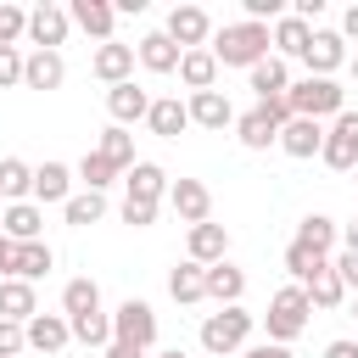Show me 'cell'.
<instances>
[{
    "label": "cell",
    "mask_w": 358,
    "mask_h": 358,
    "mask_svg": "<svg viewBox=\"0 0 358 358\" xmlns=\"http://www.w3.org/2000/svg\"><path fill=\"white\" fill-rule=\"evenodd\" d=\"M0 235H6V207H0Z\"/></svg>",
    "instance_id": "9f6ffc18"
},
{
    "label": "cell",
    "mask_w": 358,
    "mask_h": 358,
    "mask_svg": "<svg viewBox=\"0 0 358 358\" xmlns=\"http://www.w3.org/2000/svg\"><path fill=\"white\" fill-rule=\"evenodd\" d=\"M341 39H358V6L341 11Z\"/></svg>",
    "instance_id": "f907efd6"
},
{
    "label": "cell",
    "mask_w": 358,
    "mask_h": 358,
    "mask_svg": "<svg viewBox=\"0 0 358 358\" xmlns=\"http://www.w3.org/2000/svg\"><path fill=\"white\" fill-rule=\"evenodd\" d=\"M134 45H117V39H106V45H95V56H90V67H95V78L112 90V84H129L134 78Z\"/></svg>",
    "instance_id": "30bf717a"
},
{
    "label": "cell",
    "mask_w": 358,
    "mask_h": 358,
    "mask_svg": "<svg viewBox=\"0 0 358 358\" xmlns=\"http://www.w3.org/2000/svg\"><path fill=\"white\" fill-rule=\"evenodd\" d=\"M67 28H73V17H67V6H56V0H45V6L28 11V39H34V50L67 45Z\"/></svg>",
    "instance_id": "9c48e42d"
},
{
    "label": "cell",
    "mask_w": 358,
    "mask_h": 358,
    "mask_svg": "<svg viewBox=\"0 0 358 358\" xmlns=\"http://www.w3.org/2000/svg\"><path fill=\"white\" fill-rule=\"evenodd\" d=\"M308 302H313V308H341V302H347V285H341L336 263H330V268H324V274L308 285Z\"/></svg>",
    "instance_id": "f35d334b"
},
{
    "label": "cell",
    "mask_w": 358,
    "mask_h": 358,
    "mask_svg": "<svg viewBox=\"0 0 358 358\" xmlns=\"http://www.w3.org/2000/svg\"><path fill=\"white\" fill-rule=\"evenodd\" d=\"M241 358H291V347H280V341H257V347H246Z\"/></svg>",
    "instance_id": "7dc6e473"
},
{
    "label": "cell",
    "mask_w": 358,
    "mask_h": 358,
    "mask_svg": "<svg viewBox=\"0 0 358 358\" xmlns=\"http://www.w3.org/2000/svg\"><path fill=\"white\" fill-rule=\"evenodd\" d=\"M106 358H145V352H140V347H117V341H112V347H106Z\"/></svg>",
    "instance_id": "816d5d0a"
},
{
    "label": "cell",
    "mask_w": 358,
    "mask_h": 358,
    "mask_svg": "<svg viewBox=\"0 0 358 358\" xmlns=\"http://www.w3.org/2000/svg\"><path fill=\"white\" fill-rule=\"evenodd\" d=\"M324 358H358V341H330Z\"/></svg>",
    "instance_id": "681fc988"
},
{
    "label": "cell",
    "mask_w": 358,
    "mask_h": 358,
    "mask_svg": "<svg viewBox=\"0 0 358 358\" xmlns=\"http://www.w3.org/2000/svg\"><path fill=\"white\" fill-rule=\"evenodd\" d=\"M62 313H67V319L101 313V285H95V280H67V285H62Z\"/></svg>",
    "instance_id": "e575fe53"
},
{
    "label": "cell",
    "mask_w": 358,
    "mask_h": 358,
    "mask_svg": "<svg viewBox=\"0 0 358 358\" xmlns=\"http://www.w3.org/2000/svg\"><path fill=\"white\" fill-rule=\"evenodd\" d=\"M73 324V341L84 347H112V313H84V319H67Z\"/></svg>",
    "instance_id": "74e56055"
},
{
    "label": "cell",
    "mask_w": 358,
    "mask_h": 358,
    "mask_svg": "<svg viewBox=\"0 0 358 358\" xmlns=\"http://www.w3.org/2000/svg\"><path fill=\"white\" fill-rule=\"evenodd\" d=\"M252 90H257V101H274V95H285V90H291V67H285V62L268 50V56L252 67Z\"/></svg>",
    "instance_id": "4dcf8cb0"
},
{
    "label": "cell",
    "mask_w": 358,
    "mask_h": 358,
    "mask_svg": "<svg viewBox=\"0 0 358 358\" xmlns=\"http://www.w3.org/2000/svg\"><path fill=\"white\" fill-rule=\"evenodd\" d=\"M168 207L179 213V224H207V213H213V196H207V185L201 179H173L168 185Z\"/></svg>",
    "instance_id": "8fae6325"
},
{
    "label": "cell",
    "mask_w": 358,
    "mask_h": 358,
    "mask_svg": "<svg viewBox=\"0 0 358 358\" xmlns=\"http://www.w3.org/2000/svg\"><path fill=\"white\" fill-rule=\"evenodd\" d=\"M157 358H185V352H179V347H168V352H157Z\"/></svg>",
    "instance_id": "11a10c76"
},
{
    "label": "cell",
    "mask_w": 358,
    "mask_h": 358,
    "mask_svg": "<svg viewBox=\"0 0 358 358\" xmlns=\"http://www.w3.org/2000/svg\"><path fill=\"white\" fill-rule=\"evenodd\" d=\"M62 218H67L73 229L101 224V218H106V190H73V196H67V207H62Z\"/></svg>",
    "instance_id": "d6a6232c"
},
{
    "label": "cell",
    "mask_w": 358,
    "mask_h": 358,
    "mask_svg": "<svg viewBox=\"0 0 358 358\" xmlns=\"http://www.w3.org/2000/svg\"><path fill=\"white\" fill-rule=\"evenodd\" d=\"M280 151L296 157V162L319 157V151H324V123H313V117H291V123L280 129Z\"/></svg>",
    "instance_id": "9a60e30c"
},
{
    "label": "cell",
    "mask_w": 358,
    "mask_h": 358,
    "mask_svg": "<svg viewBox=\"0 0 358 358\" xmlns=\"http://www.w3.org/2000/svg\"><path fill=\"white\" fill-rule=\"evenodd\" d=\"M162 34H168L179 50H207V39H213V17H207L201 6H173Z\"/></svg>",
    "instance_id": "52a82bcc"
},
{
    "label": "cell",
    "mask_w": 358,
    "mask_h": 358,
    "mask_svg": "<svg viewBox=\"0 0 358 358\" xmlns=\"http://www.w3.org/2000/svg\"><path fill=\"white\" fill-rule=\"evenodd\" d=\"M207 296L218 302V308H241V296H246V274L224 257V263H213L207 268Z\"/></svg>",
    "instance_id": "484cf974"
},
{
    "label": "cell",
    "mask_w": 358,
    "mask_h": 358,
    "mask_svg": "<svg viewBox=\"0 0 358 358\" xmlns=\"http://www.w3.org/2000/svg\"><path fill=\"white\" fill-rule=\"evenodd\" d=\"M246 341H252V313H246V308H218V313L201 319V347H207L213 358L246 352Z\"/></svg>",
    "instance_id": "277c9868"
},
{
    "label": "cell",
    "mask_w": 358,
    "mask_h": 358,
    "mask_svg": "<svg viewBox=\"0 0 358 358\" xmlns=\"http://www.w3.org/2000/svg\"><path fill=\"white\" fill-rule=\"evenodd\" d=\"M336 241H341V229H336V218H324V213H308V218L296 224V246H308V252H319V257H330Z\"/></svg>",
    "instance_id": "83f0119b"
},
{
    "label": "cell",
    "mask_w": 358,
    "mask_h": 358,
    "mask_svg": "<svg viewBox=\"0 0 358 358\" xmlns=\"http://www.w3.org/2000/svg\"><path fill=\"white\" fill-rule=\"evenodd\" d=\"M308 39H313V22H302L296 11H285L274 28H268V45H274V56L285 62V56H302L308 50Z\"/></svg>",
    "instance_id": "44dd1931"
},
{
    "label": "cell",
    "mask_w": 358,
    "mask_h": 358,
    "mask_svg": "<svg viewBox=\"0 0 358 358\" xmlns=\"http://www.w3.org/2000/svg\"><path fill=\"white\" fill-rule=\"evenodd\" d=\"M134 56H140V67H145V73H179V56H185V50L157 28V34H145V39L134 45Z\"/></svg>",
    "instance_id": "7402d4cb"
},
{
    "label": "cell",
    "mask_w": 358,
    "mask_h": 358,
    "mask_svg": "<svg viewBox=\"0 0 358 358\" xmlns=\"http://www.w3.org/2000/svg\"><path fill=\"white\" fill-rule=\"evenodd\" d=\"M341 241H347V252H358V224H347V229H341Z\"/></svg>",
    "instance_id": "f5cc1de1"
},
{
    "label": "cell",
    "mask_w": 358,
    "mask_h": 358,
    "mask_svg": "<svg viewBox=\"0 0 358 358\" xmlns=\"http://www.w3.org/2000/svg\"><path fill=\"white\" fill-rule=\"evenodd\" d=\"M112 341H117V347H140V352H151V347H157V313H151V302L129 296V302L112 313Z\"/></svg>",
    "instance_id": "5b68a950"
},
{
    "label": "cell",
    "mask_w": 358,
    "mask_h": 358,
    "mask_svg": "<svg viewBox=\"0 0 358 358\" xmlns=\"http://www.w3.org/2000/svg\"><path fill=\"white\" fill-rule=\"evenodd\" d=\"M179 78L190 84V95H196V90H213V84H218V56H213V50H185V56H179Z\"/></svg>",
    "instance_id": "1f68e13d"
},
{
    "label": "cell",
    "mask_w": 358,
    "mask_h": 358,
    "mask_svg": "<svg viewBox=\"0 0 358 358\" xmlns=\"http://www.w3.org/2000/svg\"><path fill=\"white\" fill-rule=\"evenodd\" d=\"M302 62H308V78H336V67L347 62V39H341V28H313Z\"/></svg>",
    "instance_id": "ba28073f"
},
{
    "label": "cell",
    "mask_w": 358,
    "mask_h": 358,
    "mask_svg": "<svg viewBox=\"0 0 358 358\" xmlns=\"http://www.w3.org/2000/svg\"><path fill=\"white\" fill-rule=\"evenodd\" d=\"M28 347V324H17V319H0V358H17Z\"/></svg>",
    "instance_id": "b9f144b4"
},
{
    "label": "cell",
    "mask_w": 358,
    "mask_h": 358,
    "mask_svg": "<svg viewBox=\"0 0 358 358\" xmlns=\"http://www.w3.org/2000/svg\"><path fill=\"white\" fill-rule=\"evenodd\" d=\"M22 50L17 45H0V90H11V84H22Z\"/></svg>",
    "instance_id": "7bdbcfd3"
},
{
    "label": "cell",
    "mask_w": 358,
    "mask_h": 358,
    "mask_svg": "<svg viewBox=\"0 0 358 358\" xmlns=\"http://www.w3.org/2000/svg\"><path fill=\"white\" fill-rule=\"evenodd\" d=\"M123 185H129V196H123V201H157V207H162V196H168V185H173V179H168L157 162H134V168L123 173Z\"/></svg>",
    "instance_id": "ffe728a7"
},
{
    "label": "cell",
    "mask_w": 358,
    "mask_h": 358,
    "mask_svg": "<svg viewBox=\"0 0 358 358\" xmlns=\"http://www.w3.org/2000/svg\"><path fill=\"white\" fill-rule=\"evenodd\" d=\"M235 140H241L246 151H268V145H280V123H274V112H268V106L241 112V117H235Z\"/></svg>",
    "instance_id": "5bb4252c"
},
{
    "label": "cell",
    "mask_w": 358,
    "mask_h": 358,
    "mask_svg": "<svg viewBox=\"0 0 358 358\" xmlns=\"http://www.w3.org/2000/svg\"><path fill=\"white\" fill-rule=\"evenodd\" d=\"M39 313V296H34V285L28 280H0V319H17V324H28Z\"/></svg>",
    "instance_id": "f1b7e54d"
},
{
    "label": "cell",
    "mask_w": 358,
    "mask_h": 358,
    "mask_svg": "<svg viewBox=\"0 0 358 358\" xmlns=\"http://www.w3.org/2000/svg\"><path fill=\"white\" fill-rule=\"evenodd\" d=\"M324 168H336V173H358V112H341V117H330V129H324Z\"/></svg>",
    "instance_id": "8992f818"
},
{
    "label": "cell",
    "mask_w": 358,
    "mask_h": 358,
    "mask_svg": "<svg viewBox=\"0 0 358 358\" xmlns=\"http://www.w3.org/2000/svg\"><path fill=\"white\" fill-rule=\"evenodd\" d=\"M6 235H11L17 246L45 241V207H39V201H11V207H6Z\"/></svg>",
    "instance_id": "cb8c5ba5"
},
{
    "label": "cell",
    "mask_w": 358,
    "mask_h": 358,
    "mask_svg": "<svg viewBox=\"0 0 358 358\" xmlns=\"http://www.w3.org/2000/svg\"><path fill=\"white\" fill-rule=\"evenodd\" d=\"M185 106H190V123H201V129H229L235 123V106H229L224 90H196Z\"/></svg>",
    "instance_id": "d6986e66"
},
{
    "label": "cell",
    "mask_w": 358,
    "mask_h": 358,
    "mask_svg": "<svg viewBox=\"0 0 358 358\" xmlns=\"http://www.w3.org/2000/svg\"><path fill=\"white\" fill-rule=\"evenodd\" d=\"M95 151H101V157H106L112 168H123V173H129V168L140 162V157H134V134H129V129H117V123H112V129L101 134V145H95Z\"/></svg>",
    "instance_id": "d590c367"
},
{
    "label": "cell",
    "mask_w": 358,
    "mask_h": 358,
    "mask_svg": "<svg viewBox=\"0 0 358 358\" xmlns=\"http://www.w3.org/2000/svg\"><path fill=\"white\" fill-rule=\"evenodd\" d=\"M285 101H291V112H296V117H313V123H324V117H341V112H347V90H341L336 78H296V84L285 90Z\"/></svg>",
    "instance_id": "3957f363"
},
{
    "label": "cell",
    "mask_w": 358,
    "mask_h": 358,
    "mask_svg": "<svg viewBox=\"0 0 358 358\" xmlns=\"http://www.w3.org/2000/svg\"><path fill=\"white\" fill-rule=\"evenodd\" d=\"M67 341H73V324H67V313H34V319H28V347H34V352L56 358Z\"/></svg>",
    "instance_id": "2e32d148"
},
{
    "label": "cell",
    "mask_w": 358,
    "mask_h": 358,
    "mask_svg": "<svg viewBox=\"0 0 358 358\" xmlns=\"http://www.w3.org/2000/svg\"><path fill=\"white\" fill-rule=\"evenodd\" d=\"M62 78H67L62 50H28V62H22V84L28 90H62Z\"/></svg>",
    "instance_id": "ac0fdd59"
},
{
    "label": "cell",
    "mask_w": 358,
    "mask_h": 358,
    "mask_svg": "<svg viewBox=\"0 0 358 358\" xmlns=\"http://www.w3.org/2000/svg\"><path fill=\"white\" fill-rule=\"evenodd\" d=\"M168 296L179 302V308H196V302H207V268L201 263H173L168 268Z\"/></svg>",
    "instance_id": "e0dca14e"
},
{
    "label": "cell",
    "mask_w": 358,
    "mask_h": 358,
    "mask_svg": "<svg viewBox=\"0 0 358 358\" xmlns=\"http://www.w3.org/2000/svg\"><path fill=\"white\" fill-rule=\"evenodd\" d=\"M308 313H313L308 291H302V285H280V291L268 296V313H263V324H268V341L291 347V341L308 330Z\"/></svg>",
    "instance_id": "7a4b0ae2"
},
{
    "label": "cell",
    "mask_w": 358,
    "mask_h": 358,
    "mask_svg": "<svg viewBox=\"0 0 358 358\" xmlns=\"http://www.w3.org/2000/svg\"><path fill=\"white\" fill-rule=\"evenodd\" d=\"M224 257H229V229H224V224H196V229H190V263L213 268V263H224Z\"/></svg>",
    "instance_id": "d4e9b609"
},
{
    "label": "cell",
    "mask_w": 358,
    "mask_h": 358,
    "mask_svg": "<svg viewBox=\"0 0 358 358\" xmlns=\"http://www.w3.org/2000/svg\"><path fill=\"white\" fill-rule=\"evenodd\" d=\"M117 173H123V168H112L101 151H84V162H78V179H84V190H106Z\"/></svg>",
    "instance_id": "ab89813d"
},
{
    "label": "cell",
    "mask_w": 358,
    "mask_h": 358,
    "mask_svg": "<svg viewBox=\"0 0 358 358\" xmlns=\"http://www.w3.org/2000/svg\"><path fill=\"white\" fill-rule=\"evenodd\" d=\"M106 112H112V123L117 129H129V123H140V117H151V95L129 78V84H112L106 90Z\"/></svg>",
    "instance_id": "4fadbf2b"
},
{
    "label": "cell",
    "mask_w": 358,
    "mask_h": 358,
    "mask_svg": "<svg viewBox=\"0 0 358 358\" xmlns=\"http://www.w3.org/2000/svg\"><path fill=\"white\" fill-rule=\"evenodd\" d=\"M213 56H218V67H257L263 56H268V22H224L218 34H213V45H207Z\"/></svg>",
    "instance_id": "6da1fadb"
},
{
    "label": "cell",
    "mask_w": 358,
    "mask_h": 358,
    "mask_svg": "<svg viewBox=\"0 0 358 358\" xmlns=\"http://www.w3.org/2000/svg\"><path fill=\"white\" fill-rule=\"evenodd\" d=\"M285 268H291V285H302V291H308V285L330 268V257H319V252H308V246H296V241H291V246H285Z\"/></svg>",
    "instance_id": "836d02e7"
},
{
    "label": "cell",
    "mask_w": 358,
    "mask_h": 358,
    "mask_svg": "<svg viewBox=\"0 0 358 358\" xmlns=\"http://www.w3.org/2000/svg\"><path fill=\"white\" fill-rule=\"evenodd\" d=\"M330 263H336V274H341V285H347V291L358 296V252H347V246H341V252H336Z\"/></svg>",
    "instance_id": "ee69618b"
},
{
    "label": "cell",
    "mask_w": 358,
    "mask_h": 358,
    "mask_svg": "<svg viewBox=\"0 0 358 358\" xmlns=\"http://www.w3.org/2000/svg\"><path fill=\"white\" fill-rule=\"evenodd\" d=\"M319 11H324V0H296V17L302 22H319Z\"/></svg>",
    "instance_id": "c3c4849f"
},
{
    "label": "cell",
    "mask_w": 358,
    "mask_h": 358,
    "mask_svg": "<svg viewBox=\"0 0 358 358\" xmlns=\"http://www.w3.org/2000/svg\"><path fill=\"white\" fill-rule=\"evenodd\" d=\"M67 17H73V28H84L90 39H112V28H117V6L112 0H73L67 6Z\"/></svg>",
    "instance_id": "7c38bea8"
},
{
    "label": "cell",
    "mask_w": 358,
    "mask_h": 358,
    "mask_svg": "<svg viewBox=\"0 0 358 358\" xmlns=\"http://www.w3.org/2000/svg\"><path fill=\"white\" fill-rule=\"evenodd\" d=\"M123 224H134V229L157 224V201H123Z\"/></svg>",
    "instance_id": "f6af8a7d"
},
{
    "label": "cell",
    "mask_w": 358,
    "mask_h": 358,
    "mask_svg": "<svg viewBox=\"0 0 358 358\" xmlns=\"http://www.w3.org/2000/svg\"><path fill=\"white\" fill-rule=\"evenodd\" d=\"M28 34V11L22 6H0V45H17Z\"/></svg>",
    "instance_id": "60d3db41"
},
{
    "label": "cell",
    "mask_w": 358,
    "mask_h": 358,
    "mask_svg": "<svg viewBox=\"0 0 358 358\" xmlns=\"http://www.w3.org/2000/svg\"><path fill=\"white\" fill-rule=\"evenodd\" d=\"M50 263H56V257H50V246H45V241H28V246L17 252V274H11V280H28V285H34V280H45V274H50Z\"/></svg>",
    "instance_id": "8d00e7d4"
},
{
    "label": "cell",
    "mask_w": 358,
    "mask_h": 358,
    "mask_svg": "<svg viewBox=\"0 0 358 358\" xmlns=\"http://www.w3.org/2000/svg\"><path fill=\"white\" fill-rule=\"evenodd\" d=\"M17 252H22V246H17L11 235H0V280H11V274H17Z\"/></svg>",
    "instance_id": "bcb514c9"
},
{
    "label": "cell",
    "mask_w": 358,
    "mask_h": 358,
    "mask_svg": "<svg viewBox=\"0 0 358 358\" xmlns=\"http://www.w3.org/2000/svg\"><path fill=\"white\" fill-rule=\"evenodd\" d=\"M347 67H352V78H358V50H352V56H347Z\"/></svg>",
    "instance_id": "db71d44e"
},
{
    "label": "cell",
    "mask_w": 358,
    "mask_h": 358,
    "mask_svg": "<svg viewBox=\"0 0 358 358\" xmlns=\"http://www.w3.org/2000/svg\"><path fill=\"white\" fill-rule=\"evenodd\" d=\"M67 196H73V168H67V162H45V168H34V201H39V207H50V201L67 207Z\"/></svg>",
    "instance_id": "603a6c76"
},
{
    "label": "cell",
    "mask_w": 358,
    "mask_h": 358,
    "mask_svg": "<svg viewBox=\"0 0 358 358\" xmlns=\"http://www.w3.org/2000/svg\"><path fill=\"white\" fill-rule=\"evenodd\" d=\"M151 134H162V140H179L185 129H190V106L179 101V95H162V101H151Z\"/></svg>",
    "instance_id": "4316f807"
},
{
    "label": "cell",
    "mask_w": 358,
    "mask_h": 358,
    "mask_svg": "<svg viewBox=\"0 0 358 358\" xmlns=\"http://www.w3.org/2000/svg\"><path fill=\"white\" fill-rule=\"evenodd\" d=\"M0 201H34V168L22 157H0Z\"/></svg>",
    "instance_id": "f546056e"
}]
</instances>
